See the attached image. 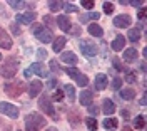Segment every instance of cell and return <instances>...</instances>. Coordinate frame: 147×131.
I'll return each mask as SVG.
<instances>
[{"label": "cell", "mask_w": 147, "mask_h": 131, "mask_svg": "<svg viewBox=\"0 0 147 131\" xmlns=\"http://www.w3.org/2000/svg\"><path fill=\"white\" fill-rule=\"evenodd\" d=\"M47 126V119L38 113H30L25 118V131H42Z\"/></svg>", "instance_id": "6da1fadb"}, {"label": "cell", "mask_w": 147, "mask_h": 131, "mask_svg": "<svg viewBox=\"0 0 147 131\" xmlns=\"http://www.w3.org/2000/svg\"><path fill=\"white\" fill-rule=\"evenodd\" d=\"M18 66H20L18 59H15V57H7V59H5V62L2 64L0 74L3 76V77H7V79H10V77H13V76L17 74Z\"/></svg>", "instance_id": "7a4b0ae2"}, {"label": "cell", "mask_w": 147, "mask_h": 131, "mask_svg": "<svg viewBox=\"0 0 147 131\" xmlns=\"http://www.w3.org/2000/svg\"><path fill=\"white\" fill-rule=\"evenodd\" d=\"M38 108L42 109V113H45L47 116H50L52 119H59V116H57V113H55L54 109V104H52V101H50V98L47 96V94H42L40 96V99H38Z\"/></svg>", "instance_id": "3957f363"}, {"label": "cell", "mask_w": 147, "mask_h": 131, "mask_svg": "<svg viewBox=\"0 0 147 131\" xmlns=\"http://www.w3.org/2000/svg\"><path fill=\"white\" fill-rule=\"evenodd\" d=\"M3 89H5L7 96H10V98H18L27 87H25V84L22 81H12V83H7V84L3 86Z\"/></svg>", "instance_id": "277c9868"}, {"label": "cell", "mask_w": 147, "mask_h": 131, "mask_svg": "<svg viewBox=\"0 0 147 131\" xmlns=\"http://www.w3.org/2000/svg\"><path fill=\"white\" fill-rule=\"evenodd\" d=\"M34 35H35L37 40H40L42 44H49V42H52L54 40V34H52V30L45 25H38L35 27L34 30Z\"/></svg>", "instance_id": "5b68a950"}, {"label": "cell", "mask_w": 147, "mask_h": 131, "mask_svg": "<svg viewBox=\"0 0 147 131\" xmlns=\"http://www.w3.org/2000/svg\"><path fill=\"white\" fill-rule=\"evenodd\" d=\"M79 47H80L82 54L84 56H87V57H94V56H97V52H99L97 46H95L92 40H80Z\"/></svg>", "instance_id": "8992f818"}, {"label": "cell", "mask_w": 147, "mask_h": 131, "mask_svg": "<svg viewBox=\"0 0 147 131\" xmlns=\"http://www.w3.org/2000/svg\"><path fill=\"white\" fill-rule=\"evenodd\" d=\"M0 113L3 114V116H9V118H12V119H17L18 118V108L17 106H13V104L10 103H0Z\"/></svg>", "instance_id": "52a82bcc"}, {"label": "cell", "mask_w": 147, "mask_h": 131, "mask_svg": "<svg viewBox=\"0 0 147 131\" xmlns=\"http://www.w3.org/2000/svg\"><path fill=\"white\" fill-rule=\"evenodd\" d=\"M130 24H132V17L127 15V14H120V15H117L114 19V25L119 29H127Z\"/></svg>", "instance_id": "ba28073f"}, {"label": "cell", "mask_w": 147, "mask_h": 131, "mask_svg": "<svg viewBox=\"0 0 147 131\" xmlns=\"http://www.w3.org/2000/svg\"><path fill=\"white\" fill-rule=\"evenodd\" d=\"M109 84V79H107V76L99 72V74H95V79H94V89H97V91H104L105 87Z\"/></svg>", "instance_id": "9c48e42d"}, {"label": "cell", "mask_w": 147, "mask_h": 131, "mask_svg": "<svg viewBox=\"0 0 147 131\" xmlns=\"http://www.w3.org/2000/svg\"><path fill=\"white\" fill-rule=\"evenodd\" d=\"M37 19V14L35 12H27V14H18L15 17V24H32L34 20Z\"/></svg>", "instance_id": "30bf717a"}, {"label": "cell", "mask_w": 147, "mask_h": 131, "mask_svg": "<svg viewBox=\"0 0 147 131\" xmlns=\"http://www.w3.org/2000/svg\"><path fill=\"white\" fill-rule=\"evenodd\" d=\"M42 89H44L42 81L35 79V81H32V83L28 84V96H30V98H37L38 94L42 93Z\"/></svg>", "instance_id": "8fae6325"}, {"label": "cell", "mask_w": 147, "mask_h": 131, "mask_svg": "<svg viewBox=\"0 0 147 131\" xmlns=\"http://www.w3.org/2000/svg\"><path fill=\"white\" fill-rule=\"evenodd\" d=\"M60 62H64V64H67V66H75L79 62V59H77V56H75L74 52L65 50V52L60 54Z\"/></svg>", "instance_id": "7c38bea8"}, {"label": "cell", "mask_w": 147, "mask_h": 131, "mask_svg": "<svg viewBox=\"0 0 147 131\" xmlns=\"http://www.w3.org/2000/svg\"><path fill=\"white\" fill-rule=\"evenodd\" d=\"M0 47L2 49H12V37L2 27H0Z\"/></svg>", "instance_id": "4fadbf2b"}, {"label": "cell", "mask_w": 147, "mask_h": 131, "mask_svg": "<svg viewBox=\"0 0 147 131\" xmlns=\"http://www.w3.org/2000/svg\"><path fill=\"white\" fill-rule=\"evenodd\" d=\"M55 22H57V25H59V27L62 29L64 32H69V30L72 29V20L69 19L67 15H59Z\"/></svg>", "instance_id": "5bb4252c"}, {"label": "cell", "mask_w": 147, "mask_h": 131, "mask_svg": "<svg viewBox=\"0 0 147 131\" xmlns=\"http://www.w3.org/2000/svg\"><path fill=\"white\" fill-rule=\"evenodd\" d=\"M28 71L30 72H35L37 76H42V77H47V69H45V66L42 64V62H34V64L28 67Z\"/></svg>", "instance_id": "9a60e30c"}, {"label": "cell", "mask_w": 147, "mask_h": 131, "mask_svg": "<svg viewBox=\"0 0 147 131\" xmlns=\"http://www.w3.org/2000/svg\"><path fill=\"white\" fill-rule=\"evenodd\" d=\"M102 111H104L105 116L114 114V111H115V103H114L112 99H109V98H105V99H104V103H102Z\"/></svg>", "instance_id": "2e32d148"}, {"label": "cell", "mask_w": 147, "mask_h": 131, "mask_svg": "<svg viewBox=\"0 0 147 131\" xmlns=\"http://www.w3.org/2000/svg\"><path fill=\"white\" fill-rule=\"evenodd\" d=\"M122 57H124V61L125 62H136V59H137V49L136 47H130V49H125L124 50V54H122Z\"/></svg>", "instance_id": "e0dca14e"}, {"label": "cell", "mask_w": 147, "mask_h": 131, "mask_svg": "<svg viewBox=\"0 0 147 131\" xmlns=\"http://www.w3.org/2000/svg\"><path fill=\"white\" fill-rule=\"evenodd\" d=\"M67 44V39L64 35H59V37H55V40L52 42V49H54V52H62V49L65 47Z\"/></svg>", "instance_id": "ac0fdd59"}, {"label": "cell", "mask_w": 147, "mask_h": 131, "mask_svg": "<svg viewBox=\"0 0 147 131\" xmlns=\"http://www.w3.org/2000/svg\"><path fill=\"white\" fill-rule=\"evenodd\" d=\"M99 19H100L99 12H87V14H80V17H79L80 24H87L89 20H99Z\"/></svg>", "instance_id": "d6986e66"}, {"label": "cell", "mask_w": 147, "mask_h": 131, "mask_svg": "<svg viewBox=\"0 0 147 131\" xmlns=\"http://www.w3.org/2000/svg\"><path fill=\"white\" fill-rule=\"evenodd\" d=\"M124 46H125V37H124V35H117V37L112 40V44H110V47H112L114 50H117V52L122 50Z\"/></svg>", "instance_id": "ffe728a7"}, {"label": "cell", "mask_w": 147, "mask_h": 131, "mask_svg": "<svg viewBox=\"0 0 147 131\" xmlns=\"http://www.w3.org/2000/svg\"><path fill=\"white\" fill-rule=\"evenodd\" d=\"M92 98H94V93L92 91H89V89H85V91H82L80 93V104L82 106H89V104L92 103Z\"/></svg>", "instance_id": "44dd1931"}, {"label": "cell", "mask_w": 147, "mask_h": 131, "mask_svg": "<svg viewBox=\"0 0 147 131\" xmlns=\"http://www.w3.org/2000/svg\"><path fill=\"white\" fill-rule=\"evenodd\" d=\"M120 98L125 99V101H132V99L136 98V89H132V87H125V89H122V91H120Z\"/></svg>", "instance_id": "7402d4cb"}, {"label": "cell", "mask_w": 147, "mask_h": 131, "mask_svg": "<svg viewBox=\"0 0 147 131\" xmlns=\"http://www.w3.org/2000/svg\"><path fill=\"white\" fill-rule=\"evenodd\" d=\"M64 94L67 96L69 103H74V99H75V87H74L72 84H65L64 86Z\"/></svg>", "instance_id": "603a6c76"}, {"label": "cell", "mask_w": 147, "mask_h": 131, "mask_svg": "<svg viewBox=\"0 0 147 131\" xmlns=\"http://www.w3.org/2000/svg\"><path fill=\"white\" fill-rule=\"evenodd\" d=\"M89 34L94 35V37H102L104 35V30H102V27L99 24H90L89 25Z\"/></svg>", "instance_id": "cb8c5ba5"}, {"label": "cell", "mask_w": 147, "mask_h": 131, "mask_svg": "<svg viewBox=\"0 0 147 131\" xmlns=\"http://www.w3.org/2000/svg\"><path fill=\"white\" fill-rule=\"evenodd\" d=\"M102 124H104V128H105V130H109V131L117 130V126H119V123H117V119H115V118H105Z\"/></svg>", "instance_id": "d4e9b609"}, {"label": "cell", "mask_w": 147, "mask_h": 131, "mask_svg": "<svg viewBox=\"0 0 147 131\" xmlns=\"http://www.w3.org/2000/svg\"><path fill=\"white\" fill-rule=\"evenodd\" d=\"M9 5L13 7L15 10H20L24 7H34V3H27V2H18V0H9Z\"/></svg>", "instance_id": "484cf974"}, {"label": "cell", "mask_w": 147, "mask_h": 131, "mask_svg": "<svg viewBox=\"0 0 147 131\" xmlns=\"http://www.w3.org/2000/svg\"><path fill=\"white\" fill-rule=\"evenodd\" d=\"M144 126H146V116H144V114L136 116V119H134V128H136V130H144Z\"/></svg>", "instance_id": "4316f807"}, {"label": "cell", "mask_w": 147, "mask_h": 131, "mask_svg": "<svg viewBox=\"0 0 147 131\" xmlns=\"http://www.w3.org/2000/svg\"><path fill=\"white\" fill-rule=\"evenodd\" d=\"M127 39L130 42H137L139 39H140V32H139V29H130L127 34Z\"/></svg>", "instance_id": "83f0119b"}, {"label": "cell", "mask_w": 147, "mask_h": 131, "mask_svg": "<svg viewBox=\"0 0 147 131\" xmlns=\"http://www.w3.org/2000/svg\"><path fill=\"white\" fill-rule=\"evenodd\" d=\"M69 121L72 123L74 128H77V124H79V121H80L79 113H77V111H70V113H69Z\"/></svg>", "instance_id": "f1b7e54d"}, {"label": "cell", "mask_w": 147, "mask_h": 131, "mask_svg": "<svg viewBox=\"0 0 147 131\" xmlns=\"http://www.w3.org/2000/svg\"><path fill=\"white\" fill-rule=\"evenodd\" d=\"M85 124H87V128L90 131L97 130V119H95V118H87V119H85Z\"/></svg>", "instance_id": "f546056e"}, {"label": "cell", "mask_w": 147, "mask_h": 131, "mask_svg": "<svg viewBox=\"0 0 147 131\" xmlns=\"http://www.w3.org/2000/svg\"><path fill=\"white\" fill-rule=\"evenodd\" d=\"M60 7H62V2H49V9L52 10V12H59L60 10Z\"/></svg>", "instance_id": "4dcf8cb0"}, {"label": "cell", "mask_w": 147, "mask_h": 131, "mask_svg": "<svg viewBox=\"0 0 147 131\" xmlns=\"http://www.w3.org/2000/svg\"><path fill=\"white\" fill-rule=\"evenodd\" d=\"M104 12H105L107 15H110V14L114 12V3H112V2H104Z\"/></svg>", "instance_id": "1f68e13d"}, {"label": "cell", "mask_w": 147, "mask_h": 131, "mask_svg": "<svg viewBox=\"0 0 147 131\" xmlns=\"http://www.w3.org/2000/svg\"><path fill=\"white\" fill-rule=\"evenodd\" d=\"M120 86H122V77L115 76L114 81H112V89H120Z\"/></svg>", "instance_id": "d6a6232c"}, {"label": "cell", "mask_w": 147, "mask_h": 131, "mask_svg": "<svg viewBox=\"0 0 147 131\" xmlns=\"http://www.w3.org/2000/svg\"><path fill=\"white\" fill-rule=\"evenodd\" d=\"M62 7L65 9V12H77V10H79L74 3H69V2H67V3H62Z\"/></svg>", "instance_id": "836d02e7"}, {"label": "cell", "mask_w": 147, "mask_h": 131, "mask_svg": "<svg viewBox=\"0 0 147 131\" xmlns=\"http://www.w3.org/2000/svg\"><path fill=\"white\" fill-rule=\"evenodd\" d=\"M125 81H127V83H134V81H137V76H136V72L129 71L127 76H125Z\"/></svg>", "instance_id": "e575fe53"}, {"label": "cell", "mask_w": 147, "mask_h": 131, "mask_svg": "<svg viewBox=\"0 0 147 131\" xmlns=\"http://www.w3.org/2000/svg\"><path fill=\"white\" fill-rule=\"evenodd\" d=\"M54 99L55 101H62V99H64V91H62V89H57L55 94H54Z\"/></svg>", "instance_id": "d590c367"}, {"label": "cell", "mask_w": 147, "mask_h": 131, "mask_svg": "<svg viewBox=\"0 0 147 131\" xmlns=\"http://www.w3.org/2000/svg\"><path fill=\"white\" fill-rule=\"evenodd\" d=\"M42 20H44V22H47V25H50V27H52V25H55V19H52L50 15H44V17H42Z\"/></svg>", "instance_id": "8d00e7d4"}, {"label": "cell", "mask_w": 147, "mask_h": 131, "mask_svg": "<svg viewBox=\"0 0 147 131\" xmlns=\"http://www.w3.org/2000/svg\"><path fill=\"white\" fill-rule=\"evenodd\" d=\"M50 69H52V71H54V72H57V74H59V72H60V67H59V64H57V61H50Z\"/></svg>", "instance_id": "74e56055"}, {"label": "cell", "mask_w": 147, "mask_h": 131, "mask_svg": "<svg viewBox=\"0 0 147 131\" xmlns=\"http://www.w3.org/2000/svg\"><path fill=\"white\" fill-rule=\"evenodd\" d=\"M87 108H89V113H90V114H95V116L99 114V108H97L95 104H89Z\"/></svg>", "instance_id": "f35d334b"}, {"label": "cell", "mask_w": 147, "mask_h": 131, "mask_svg": "<svg viewBox=\"0 0 147 131\" xmlns=\"http://www.w3.org/2000/svg\"><path fill=\"white\" fill-rule=\"evenodd\" d=\"M45 57H47V50H45V49H40V50H37V59H42V61H44Z\"/></svg>", "instance_id": "ab89813d"}, {"label": "cell", "mask_w": 147, "mask_h": 131, "mask_svg": "<svg viewBox=\"0 0 147 131\" xmlns=\"http://www.w3.org/2000/svg\"><path fill=\"white\" fill-rule=\"evenodd\" d=\"M10 30H12L15 35H18V34H20V27H18V24H12V25H10Z\"/></svg>", "instance_id": "60d3db41"}, {"label": "cell", "mask_w": 147, "mask_h": 131, "mask_svg": "<svg viewBox=\"0 0 147 131\" xmlns=\"http://www.w3.org/2000/svg\"><path fill=\"white\" fill-rule=\"evenodd\" d=\"M82 7H84V9H92V7H94V2H90V0H84Z\"/></svg>", "instance_id": "b9f144b4"}, {"label": "cell", "mask_w": 147, "mask_h": 131, "mask_svg": "<svg viewBox=\"0 0 147 131\" xmlns=\"http://www.w3.org/2000/svg\"><path fill=\"white\" fill-rule=\"evenodd\" d=\"M132 7H144V2L142 0H136V2H130Z\"/></svg>", "instance_id": "7bdbcfd3"}, {"label": "cell", "mask_w": 147, "mask_h": 131, "mask_svg": "<svg viewBox=\"0 0 147 131\" xmlns=\"http://www.w3.org/2000/svg\"><path fill=\"white\" fill-rule=\"evenodd\" d=\"M114 66H115V67H117L119 71H122V64H120V61H119V59H114Z\"/></svg>", "instance_id": "ee69618b"}, {"label": "cell", "mask_w": 147, "mask_h": 131, "mask_svg": "<svg viewBox=\"0 0 147 131\" xmlns=\"http://www.w3.org/2000/svg\"><path fill=\"white\" fill-rule=\"evenodd\" d=\"M146 14H147V9H144V7H142V10L139 12V19H144V17H146Z\"/></svg>", "instance_id": "f6af8a7d"}, {"label": "cell", "mask_w": 147, "mask_h": 131, "mask_svg": "<svg viewBox=\"0 0 147 131\" xmlns=\"http://www.w3.org/2000/svg\"><path fill=\"white\" fill-rule=\"evenodd\" d=\"M120 114H122V116H124L125 119H127V118H129V111H127V109H124V111L120 113Z\"/></svg>", "instance_id": "bcb514c9"}, {"label": "cell", "mask_w": 147, "mask_h": 131, "mask_svg": "<svg viewBox=\"0 0 147 131\" xmlns=\"http://www.w3.org/2000/svg\"><path fill=\"white\" fill-rule=\"evenodd\" d=\"M49 84H50V87H52V86H57V79H50Z\"/></svg>", "instance_id": "7dc6e473"}, {"label": "cell", "mask_w": 147, "mask_h": 131, "mask_svg": "<svg viewBox=\"0 0 147 131\" xmlns=\"http://www.w3.org/2000/svg\"><path fill=\"white\" fill-rule=\"evenodd\" d=\"M140 71H142V72H146V62H142V64H140Z\"/></svg>", "instance_id": "c3c4849f"}, {"label": "cell", "mask_w": 147, "mask_h": 131, "mask_svg": "<svg viewBox=\"0 0 147 131\" xmlns=\"http://www.w3.org/2000/svg\"><path fill=\"white\" fill-rule=\"evenodd\" d=\"M24 76H27V77H28V76H32V72H30L28 69H25V71H24Z\"/></svg>", "instance_id": "681fc988"}, {"label": "cell", "mask_w": 147, "mask_h": 131, "mask_svg": "<svg viewBox=\"0 0 147 131\" xmlns=\"http://www.w3.org/2000/svg\"><path fill=\"white\" fill-rule=\"evenodd\" d=\"M120 131H134V130H132V128H129V126H124Z\"/></svg>", "instance_id": "f907efd6"}, {"label": "cell", "mask_w": 147, "mask_h": 131, "mask_svg": "<svg viewBox=\"0 0 147 131\" xmlns=\"http://www.w3.org/2000/svg\"><path fill=\"white\" fill-rule=\"evenodd\" d=\"M47 131H59V130H55V128H47Z\"/></svg>", "instance_id": "816d5d0a"}, {"label": "cell", "mask_w": 147, "mask_h": 131, "mask_svg": "<svg viewBox=\"0 0 147 131\" xmlns=\"http://www.w3.org/2000/svg\"><path fill=\"white\" fill-rule=\"evenodd\" d=\"M0 61H2V54H0Z\"/></svg>", "instance_id": "f5cc1de1"}]
</instances>
